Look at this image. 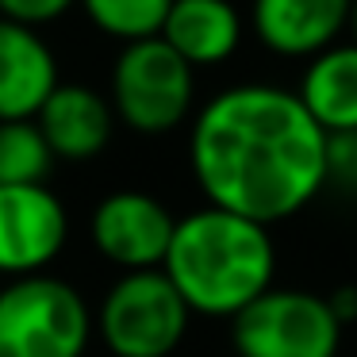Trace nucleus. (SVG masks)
Here are the masks:
<instances>
[{"instance_id":"1","label":"nucleus","mask_w":357,"mask_h":357,"mask_svg":"<svg viewBox=\"0 0 357 357\" xmlns=\"http://www.w3.org/2000/svg\"><path fill=\"white\" fill-rule=\"evenodd\" d=\"M188 165L211 208L261 227L300 215L331 181V139L292 89L246 81L192 116Z\"/></svg>"},{"instance_id":"2","label":"nucleus","mask_w":357,"mask_h":357,"mask_svg":"<svg viewBox=\"0 0 357 357\" xmlns=\"http://www.w3.org/2000/svg\"><path fill=\"white\" fill-rule=\"evenodd\" d=\"M162 273L192 315L234 319L273 288L277 246L269 227L208 204L177 219Z\"/></svg>"},{"instance_id":"3","label":"nucleus","mask_w":357,"mask_h":357,"mask_svg":"<svg viewBox=\"0 0 357 357\" xmlns=\"http://www.w3.org/2000/svg\"><path fill=\"white\" fill-rule=\"evenodd\" d=\"M96 319L89 300L54 273L0 288V357H85Z\"/></svg>"},{"instance_id":"4","label":"nucleus","mask_w":357,"mask_h":357,"mask_svg":"<svg viewBox=\"0 0 357 357\" xmlns=\"http://www.w3.org/2000/svg\"><path fill=\"white\" fill-rule=\"evenodd\" d=\"M108 104L116 123L135 135H169L196 116V70L162 39L123 43L112 62V93Z\"/></svg>"},{"instance_id":"5","label":"nucleus","mask_w":357,"mask_h":357,"mask_svg":"<svg viewBox=\"0 0 357 357\" xmlns=\"http://www.w3.org/2000/svg\"><path fill=\"white\" fill-rule=\"evenodd\" d=\"M192 311L162 269L123 273L96 311V334L112 357H173Z\"/></svg>"},{"instance_id":"6","label":"nucleus","mask_w":357,"mask_h":357,"mask_svg":"<svg viewBox=\"0 0 357 357\" xmlns=\"http://www.w3.org/2000/svg\"><path fill=\"white\" fill-rule=\"evenodd\" d=\"M342 331L323 292L273 284L231 319V346L238 357H338Z\"/></svg>"},{"instance_id":"7","label":"nucleus","mask_w":357,"mask_h":357,"mask_svg":"<svg viewBox=\"0 0 357 357\" xmlns=\"http://www.w3.org/2000/svg\"><path fill=\"white\" fill-rule=\"evenodd\" d=\"M173 227H177V219L158 196L142 192V188H119L93 208L89 238L108 265L123 273H139L162 269Z\"/></svg>"},{"instance_id":"8","label":"nucleus","mask_w":357,"mask_h":357,"mask_svg":"<svg viewBox=\"0 0 357 357\" xmlns=\"http://www.w3.org/2000/svg\"><path fill=\"white\" fill-rule=\"evenodd\" d=\"M66 242L70 215L47 185H0V277L47 273Z\"/></svg>"},{"instance_id":"9","label":"nucleus","mask_w":357,"mask_h":357,"mask_svg":"<svg viewBox=\"0 0 357 357\" xmlns=\"http://www.w3.org/2000/svg\"><path fill=\"white\" fill-rule=\"evenodd\" d=\"M349 12L354 0H254L250 27L269 54L307 62L338 43L349 27Z\"/></svg>"},{"instance_id":"10","label":"nucleus","mask_w":357,"mask_h":357,"mask_svg":"<svg viewBox=\"0 0 357 357\" xmlns=\"http://www.w3.org/2000/svg\"><path fill=\"white\" fill-rule=\"evenodd\" d=\"M35 123L58 162H93L96 154L108 150L116 135V112L108 96H100L96 89L77 85V81H58Z\"/></svg>"},{"instance_id":"11","label":"nucleus","mask_w":357,"mask_h":357,"mask_svg":"<svg viewBox=\"0 0 357 357\" xmlns=\"http://www.w3.org/2000/svg\"><path fill=\"white\" fill-rule=\"evenodd\" d=\"M58 58L35 27L0 20V123L35 119L58 89Z\"/></svg>"},{"instance_id":"12","label":"nucleus","mask_w":357,"mask_h":357,"mask_svg":"<svg viewBox=\"0 0 357 357\" xmlns=\"http://www.w3.org/2000/svg\"><path fill=\"white\" fill-rule=\"evenodd\" d=\"M158 35L192 70H211L238 54L246 20L231 0H173Z\"/></svg>"},{"instance_id":"13","label":"nucleus","mask_w":357,"mask_h":357,"mask_svg":"<svg viewBox=\"0 0 357 357\" xmlns=\"http://www.w3.org/2000/svg\"><path fill=\"white\" fill-rule=\"evenodd\" d=\"M292 93L326 139L357 135V43H334L323 54L307 58Z\"/></svg>"},{"instance_id":"14","label":"nucleus","mask_w":357,"mask_h":357,"mask_svg":"<svg viewBox=\"0 0 357 357\" xmlns=\"http://www.w3.org/2000/svg\"><path fill=\"white\" fill-rule=\"evenodd\" d=\"M54 162L35 119L0 123V185H47Z\"/></svg>"},{"instance_id":"15","label":"nucleus","mask_w":357,"mask_h":357,"mask_svg":"<svg viewBox=\"0 0 357 357\" xmlns=\"http://www.w3.org/2000/svg\"><path fill=\"white\" fill-rule=\"evenodd\" d=\"M173 0H77V8L100 35L116 43L154 39L169 16Z\"/></svg>"},{"instance_id":"16","label":"nucleus","mask_w":357,"mask_h":357,"mask_svg":"<svg viewBox=\"0 0 357 357\" xmlns=\"http://www.w3.org/2000/svg\"><path fill=\"white\" fill-rule=\"evenodd\" d=\"M73 8H77V0H0V20H12V24L43 31V27L58 24Z\"/></svg>"},{"instance_id":"17","label":"nucleus","mask_w":357,"mask_h":357,"mask_svg":"<svg viewBox=\"0 0 357 357\" xmlns=\"http://www.w3.org/2000/svg\"><path fill=\"white\" fill-rule=\"evenodd\" d=\"M326 303H331L334 319H338L342 326H349V323L357 319V284H342V288H334V292L326 296Z\"/></svg>"},{"instance_id":"18","label":"nucleus","mask_w":357,"mask_h":357,"mask_svg":"<svg viewBox=\"0 0 357 357\" xmlns=\"http://www.w3.org/2000/svg\"><path fill=\"white\" fill-rule=\"evenodd\" d=\"M349 185L357 188V135H354V165H349Z\"/></svg>"},{"instance_id":"19","label":"nucleus","mask_w":357,"mask_h":357,"mask_svg":"<svg viewBox=\"0 0 357 357\" xmlns=\"http://www.w3.org/2000/svg\"><path fill=\"white\" fill-rule=\"evenodd\" d=\"M349 31H354V43H357V0H354V12H349Z\"/></svg>"}]
</instances>
